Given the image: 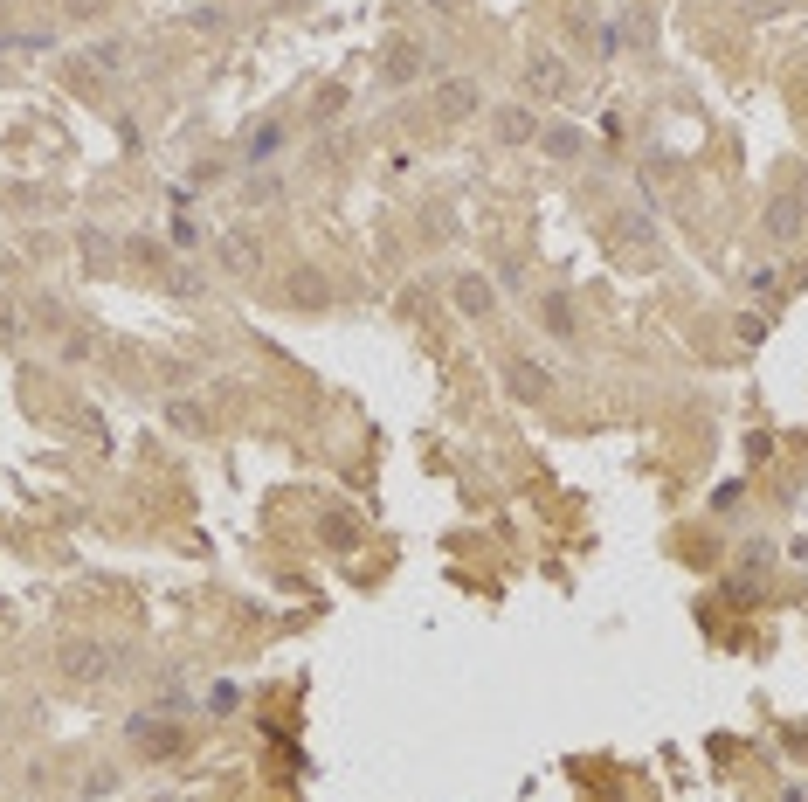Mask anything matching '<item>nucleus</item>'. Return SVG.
<instances>
[{"instance_id":"obj_1","label":"nucleus","mask_w":808,"mask_h":802,"mask_svg":"<svg viewBox=\"0 0 808 802\" xmlns=\"http://www.w3.org/2000/svg\"><path fill=\"white\" fill-rule=\"evenodd\" d=\"M56 664L69 678H111L124 664V650H111V644H90V636H69V644L56 650Z\"/></svg>"},{"instance_id":"obj_4","label":"nucleus","mask_w":808,"mask_h":802,"mask_svg":"<svg viewBox=\"0 0 808 802\" xmlns=\"http://www.w3.org/2000/svg\"><path fill=\"white\" fill-rule=\"evenodd\" d=\"M456 305H463V312H484V305H491V283L484 277H456Z\"/></svg>"},{"instance_id":"obj_2","label":"nucleus","mask_w":808,"mask_h":802,"mask_svg":"<svg viewBox=\"0 0 808 802\" xmlns=\"http://www.w3.org/2000/svg\"><path fill=\"white\" fill-rule=\"evenodd\" d=\"M132 747H139V754H173L180 733H173L166 720H132Z\"/></svg>"},{"instance_id":"obj_6","label":"nucleus","mask_w":808,"mask_h":802,"mask_svg":"<svg viewBox=\"0 0 808 802\" xmlns=\"http://www.w3.org/2000/svg\"><path fill=\"white\" fill-rule=\"evenodd\" d=\"M497 132H505V139H526L532 118H526V111H505V118H497Z\"/></svg>"},{"instance_id":"obj_10","label":"nucleus","mask_w":808,"mask_h":802,"mask_svg":"<svg viewBox=\"0 0 808 802\" xmlns=\"http://www.w3.org/2000/svg\"><path fill=\"white\" fill-rule=\"evenodd\" d=\"M442 7H450V0H442Z\"/></svg>"},{"instance_id":"obj_5","label":"nucleus","mask_w":808,"mask_h":802,"mask_svg":"<svg viewBox=\"0 0 808 802\" xmlns=\"http://www.w3.org/2000/svg\"><path fill=\"white\" fill-rule=\"evenodd\" d=\"M477 104V91H470V83H450V91H442V111H470Z\"/></svg>"},{"instance_id":"obj_9","label":"nucleus","mask_w":808,"mask_h":802,"mask_svg":"<svg viewBox=\"0 0 808 802\" xmlns=\"http://www.w3.org/2000/svg\"><path fill=\"white\" fill-rule=\"evenodd\" d=\"M221 256H229V270H249V263H256V250H249L242 236H235V242H229V250H221Z\"/></svg>"},{"instance_id":"obj_8","label":"nucleus","mask_w":808,"mask_h":802,"mask_svg":"<svg viewBox=\"0 0 808 802\" xmlns=\"http://www.w3.org/2000/svg\"><path fill=\"white\" fill-rule=\"evenodd\" d=\"M512 388H526V394H539V388H546V374H539V367H512Z\"/></svg>"},{"instance_id":"obj_3","label":"nucleus","mask_w":808,"mask_h":802,"mask_svg":"<svg viewBox=\"0 0 808 802\" xmlns=\"http://www.w3.org/2000/svg\"><path fill=\"white\" fill-rule=\"evenodd\" d=\"M794 221H802V201H794V194H781V201L767 208V236H794Z\"/></svg>"},{"instance_id":"obj_7","label":"nucleus","mask_w":808,"mask_h":802,"mask_svg":"<svg viewBox=\"0 0 808 802\" xmlns=\"http://www.w3.org/2000/svg\"><path fill=\"white\" fill-rule=\"evenodd\" d=\"M388 63H394V70H388V77H394V83H408V77H415V48H394Z\"/></svg>"}]
</instances>
